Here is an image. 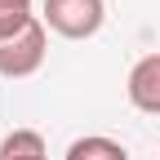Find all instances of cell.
<instances>
[{
	"mask_svg": "<svg viewBox=\"0 0 160 160\" xmlns=\"http://www.w3.org/2000/svg\"><path fill=\"white\" fill-rule=\"evenodd\" d=\"M40 22L49 31H58L62 40H89L102 31L107 22V5L102 0H45Z\"/></svg>",
	"mask_w": 160,
	"mask_h": 160,
	"instance_id": "6da1fadb",
	"label": "cell"
},
{
	"mask_svg": "<svg viewBox=\"0 0 160 160\" xmlns=\"http://www.w3.org/2000/svg\"><path fill=\"white\" fill-rule=\"evenodd\" d=\"M45 53H49V31L36 18V22H27L18 36L0 40V76L27 80V76H36L40 67H45Z\"/></svg>",
	"mask_w": 160,
	"mask_h": 160,
	"instance_id": "7a4b0ae2",
	"label": "cell"
},
{
	"mask_svg": "<svg viewBox=\"0 0 160 160\" xmlns=\"http://www.w3.org/2000/svg\"><path fill=\"white\" fill-rule=\"evenodd\" d=\"M129 102L147 116H160V53H147L138 58L133 71H129Z\"/></svg>",
	"mask_w": 160,
	"mask_h": 160,
	"instance_id": "3957f363",
	"label": "cell"
},
{
	"mask_svg": "<svg viewBox=\"0 0 160 160\" xmlns=\"http://www.w3.org/2000/svg\"><path fill=\"white\" fill-rule=\"evenodd\" d=\"M0 160H49V147L36 129H13L0 142Z\"/></svg>",
	"mask_w": 160,
	"mask_h": 160,
	"instance_id": "277c9868",
	"label": "cell"
},
{
	"mask_svg": "<svg viewBox=\"0 0 160 160\" xmlns=\"http://www.w3.org/2000/svg\"><path fill=\"white\" fill-rule=\"evenodd\" d=\"M67 160H129V151L116 142V138L102 133H89V138H76L67 147Z\"/></svg>",
	"mask_w": 160,
	"mask_h": 160,
	"instance_id": "5b68a950",
	"label": "cell"
},
{
	"mask_svg": "<svg viewBox=\"0 0 160 160\" xmlns=\"http://www.w3.org/2000/svg\"><path fill=\"white\" fill-rule=\"evenodd\" d=\"M36 0H0V40H9L18 36L27 22H36V13H31Z\"/></svg>",
	"mask_w": 160,
	"mask_h": 160,
	"instance_id": "8992f818",
	"label": "cell"
}]
</instances>
